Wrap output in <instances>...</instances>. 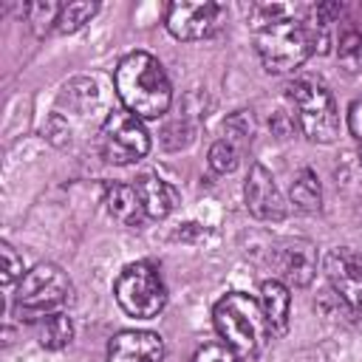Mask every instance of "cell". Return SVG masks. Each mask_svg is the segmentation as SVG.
Here are the masks:
<instances>
[{
	"label": "cell",
	"instance_id": "obj_6",
	"mask_svg": "<svg viewBox=\"0 0 362 362\" xmlns=\"http://www.w3.org/2000/svg\"><path fill=\"white\" fill-rule=\"evenodd\" d=\"M113 294H116V303L122 305V311L130 317H139V320L156 317L167 303V291H164V283H161L156 266H150L144 260L122 269V274L113 283Z\"/></svg>",
	"mask_w": 362,
	"mask_h": 362
},
{
	"label": "cell",
	"instance_id": "obj_16",
	"mask_svg": "<svg viewBox=\"0 0 362 362\" xmlns=\"http://www.w3.org/2000/svg\"><path fill=\"white\" fill-rule=\"evenodd\" d=\"M288 195H291L294 209H300V212H317V209H320V204H322V192H320L317 173H314V170H308V167L297 170V175H294V181H291Z\"/></svg>",
	"mask_w": 362,
	"mask_h": 362
},
{
	"label": "cell",
	"instance_id": "obj_5",
	"mask_svg": "<svg viewBox=\"0 0 362 362\" xmlns=\"http://www.w3.org/2000/svg\"><path fill=\"white\" fill-rule=\"evenodd\" d=\"M71 294L68 274L54 263H37L31 272L23 274L14 297V311L23 320H45L57 314Z\"/></svg>",
	"mask_w": 362,
	"mask_h": 362
},
{
	"label": "cell",
	"instance_id": "obj_3",
	"mask_svg": "<svg viewBox=\"0 0 362 362\" xmlns=\"http://www.w3.org/2000/svg\"><path fill=\"white\" fill-rule=\"evenodd\" d=\"M212 322H215V331L223 339V345H229L238 356L260 354L272 337V328L263 317L260 300H255L243 291H232V294L221 297L215 303Z\"/></svg>",
	"mask_w": 362,
	"mask_h": 362
},
{
	"label": "cell",
	"instance_id": "obj_18",
	"mask_svg": "<svg viewBox=\"0 0 362 362\" xmlns=\"http://www.w3.org/2000/svg\"><path fill=\"white\" fill-rule=\"evenodd\" d=\"M96 3H90V0H74V3H65L62 6V11H59V17H57V31L59 34H71V31H76V28H82L93 14H96Z\"/></svg>",
	"mask_w": 362,
	"mask_h": 362
},
{
	"label": "cell",
	"instance_id": "obj_7",
	"mask_svg": "<svg viewBox=\"0 0 362 362\" xmlns=\"http://www.w3.org/2000/svg\"><path fill=\"white\" fill-rule=\"evenodd\" d=\"M99 144H102L105 161H110V164H133V161L147 156L150 136H147V130H144L139 116H133L130 110H113L102 124Z\"/></svg>",
	"mask_w": 362,
	"mask_h": 362
},
{
	"label": "cell",
	"instance_id": "obj_22",
	"mask_svg": "<svg viewBox=\"0 0 362 362\" xmlns=\"http://www.w3.org/2000/svg\"><path fill=\"white\" fill-rule=\"evenodd\" d=\"M0 257H3V269H0L3 274H0V280H3L6 288H11L14 280H23V257L8 243L0 246Z\"/></svg>",
	"mask_w": 362,
	"mask_h": 362
},
{
	"label": "cell",
	"instance_id": "obj_13",
	"mask_svg": "<svg viewBox=\"0 0 362 362\" xmlns=\"http://www.w3.org/2000/svg\"><path fill=\"white\" fill-rule=\"evenodd\" d=\"M105 206L124 226H141V221L147 218L144 204L139 198V189L130 184H107L105 187Z\"/></svg>",
	"mask_w": 362,
	"mask_h": 362
},
{
	"label": "cell",
	"instance_id": "obj_2",
	"mask_svg": "<svg viewBox=\"0 0 362 362\" xmlns=\"http://www.w3.org/2000/svg\"><path fill=\"white\" fill-rule=\"evenodd\" d=\"M113 85L124 110H130L139 119H158L167 113L173 102V88L167 74L161 62L147 51H133L122 57L113 74Z\"/></svg>",
	"mask_w": 362,
	"mask_h": 362
},
{
	"label": "cell",
	"instance_id": "obj_14",
	"mask_svg": "<svg viewBox=\"0 0 362 362\" xmlns=\"http://www.w3.org/2000/svg\"><path fill=\"white\" fill-rule=\"evenodd\" d=\"M136 189H139V198H141V204H144L147 218H167V215L175 209V204H178L175 187L167 184V181L158 178V175H150V173L141 175V178L136 181Z\"/></svg>",
	"mask_w": 362,
	"mask_h": 362
},
{
	"label": "cell",
	"instance_id": "obj_15",
	"mask_svg": "<svg viewBox=\"0 0 362 362\" xmlns=\"http://www.w3.org/2000/svg\"><path fill=\"white\" fill-rule=\"evenodd\" d=\"M260 308L272 328V334H283L288 328V311H291V294L288 286L280 280H266L260 286Z\"/></svg>",
	"mask_w": 362,
	"mask_h": 362
},
{
	"label": "cell",
	"instance_id": "obj_17",
	"mask_svg": "<svg viewBox=\"0 0 362 362\" xmlns=\"http://www.w3.org/2000/svg\"><path fill=\"white\" fill-rule=\"evenodd\" d=\"M74 339V322L68 314L57 311L40 322V345L48 351H59Z\"/></svg>",
	"mask_w": 362,
	"mask_h": 362
},
{
	"label": "cell",
	"instance_id": "obj_25",
	"mask_svg": "<svg viewBox=\"0 0 362 362\" xmlns=\"http://www.w3.org/2000/svg\"><path fill=\"white\" fill-rule=\"evenodd\" d=\"M348 130L354 139L362 141V99H356L351 107H348Z\"/></svg>",
	"mask_w": 362,
	"mask_h": 362
},
{
	"label": "cell",
	"instance_id": "obj_9",
	"mask_svg": "<svg viewBox=\"0 0 362 362\" xmlns=\"http://www.w3.org/2000/svg\"><path fill=\"white\" fill-rule=\"evenodd\" d=\"M221 6L209 0H178L167 8V31L175 40H204L215 34Z\"/></svg>",
	"mask_w": 362,
	"mask_h": 362
},
{
	"label": "cell",
	"instance_id": "obj_20",
	"mask_svg": "<svg viewBox=\"0 0 362 362\" xmlns=\"http://www.w3.org/2000/svg\"><path fill=\"white\" fill-rule=\"evenodd\" d=\"M59 11H62V6H59V3H51V0H45V3L40 0V3H28V6H25L28 23H34L37 34L48 31L51 25L57 28V17H59Z\"/></svg>",
	"mask_w": 362,
	"mask_h": 362
},
{
	"label": "cell",
	"instance_id": "obj_26",
	"mask_svg": "<svg viewBox=\"0 0 362 362\" xmlns=\"http://www.w3.org/2000/svg\"><path fill=\"white\" fill-rule=\"evenodd\" d=\"M359 164H362V150H359Z\"/></svg>",
	"mask_w": 362,
	"mask_h": 362
},
{
	"label": "cell",
	"instance_id": "obj_12",
	"mask_svg": "<svg viewBox=\"0 0 362 362\" xmlns=\"http://www.w3.org/2000/svg\"><path fill=\"white\" fill-rule=\"evenodd\" d=\"M280 272L291 286H308L317 274V252L308 240H288L277 255Z\"/></svg>",
	"mask_w": 362,
	"mask_h": 362
},
{
	"label": "cell",
	"instance_id": "obj_19",
	"mask_svg": "<svg viewBox=\"0 0 362 362\" xmlns=\"http://www.w3.org/2000/svg\"><path fill=\"white\" fill-rule=\"evenodd\" d=\"M238 161H240V147L232 144L229 139H221V141H215L209 147V167L215 173L226 175V173H232L238 167Z\"/></svg>",
	"mask_w": 362,
	"mask_h": 362
},
{
	"label": "cell",
	"instance_id": "obj_21",
	"mask_svg": "<svg viewBox=\"0 0 362 362\" xmlns=\"http://www.w3.org/2000/svg\"><path fill=\"white\" fill-rule=\"evenodd\" d=\"M252 133H255V122H252V113L249 110H238L235 116L226 119V139L238 147L249 144L252 141Z\"/></svg>",
	"mask_w": 362,
	"mask_h": 362
},
{
	"label": "cell",
	"instance_id": "obj_4",
	"mask_svg": "<svg viewBox=\"0 0 362 362\" xmlns=\"http://www.w3.org/2000/svg\"><path fill=\"white\" fill-rule=\"evenodd\" d=\"M286 96H288V102L294 107L297 124H300L305 139L320 141V144H328V141L337 139V133H339L337 105H334L331 90L320 79L300 76V79L288 82Z\"/></svg>",
	"mask_w": 362,
	"mask_h": 362
},
{
	"label": "cell",
	"instance_id": "obj_23",
	"mask_svg": "<svg viewBox=\"0 0 362 362\" xmlns=\"http://www.w3.org/2000/svg\"><path fill=\"white\" fill-rule=\"evenodd\" d=\"M339 59L345 62V65H359L362 62V34L359 31H345L342 37H339Z\"/></svg>",
	"mask_w": 362,
	"mask_h": 362
},
{
	"label": "cell",
	"instance_id": "obj_10",
	"mask_svg": "<svg viewBox=\"0 0 362 362\" xmlns=\"http://www.w3.org/2000/svg\"><path fill=\"white\" fill-rule=\"evenodd\" d=\"M246 206L257 221H280L286 218V201L263 164H252L246 178Z\"/></svg>",
	"mask_w": 362,
	"mask_h": 362
},
{
	"label": "cell",
	"instance_id": "obj_1",
	"mask_svg": "<svg viewBox=\"0 0 362 362\" xmlns=\"http://www.w3.org/2000/svg\"><path fill=\"white\" fill-rule=\"evenodd\" d=\"M325 25L303 23L294 17H277L269 23H257L255 45L263 68L269 74H291L297 71L314 51H325Z\"/></svg>",
	"mask_w": 362,
	"mask_h": 362
},
{
	"label": "cell",
	"instance_id": "obj_8",
	"mask_svg": "<svg viewBox=\"0 0 362 362\" xmlns=\"http://www.w3.org/2000/svg\"><path fill=\"white\" fill-rule=\"evenodd\" d=\"M322 272H325L334 294L351 311L362 314V257L348 246H337L325 255Z\"/></svg>",
	"mask_w": 362,
	"mask_h": 362
},
{
	"label": "cell",
	"instance_id": "obj_24",
	"mask_svg": "<svg viewBox=\"0 0 362 362\" xmlns=\"http://www.w3.org/2000/svg\"><path fill=\"white\" fill-rule=\"evenodd\" d=\"M192 362H238V354L223 342H206L195 351Z\"/></svg>",
	"mask_w": 362,
	"mask_h": 362
},
{
	"label": "cell",
	"instance_id": "obj_11",
	"mask_svg": "<svg viewBox=\"0 0 362 362\" xmlns=\"http://www.w3.org/2000/svg\"><path fill=\"white\" fill-rule=\"evenodd\" d=\"M164 339L156 331H122L107 345V362H161Z\"/></svg>",
	"mask_w": 362,
	"mask_h": 362
}]
</instances>
